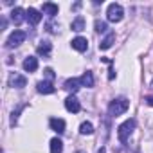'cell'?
<instances>
[{"instance_id": "cell-1", "label": "cell", "mask_w": 153, "mask_h": 153, "mask_svg": "<svg viewBox=\"0 0 153 153\" xmlns=\"http://www.w3.org/2000/svg\"><path fill=\"white\" fill-rule=\"evenodd\" d=\"M128 108H130V101H128L126 97H117V99H114V101L110 103L108 112H110V115H112V117H117V115L124 114Z\"/></svg>"}, {"instance_id": "cell-2", "label": "cell", "mask_w": 153, "mask_h": 153, "mask_svg": "<svg viewBox=\"0 0 153 153\" xmlns=\"http://www.w3.org/2000/svg\"><path fill=\"white\" fill-rule=\"evenodd\" d=\"M133 128H135V121H133V119L124 121V123L117 128V135H119V140H121L123 144H126V142H128V137L131 135Z\"/></svg>"}, {"instance_id": "cell-3", "label": "cell", "mask_w": 153, "mask_h": 153, "mask_svg": "<svg viewBox=\"0 0 153 153\" xmlns=\"http://www.w3.org/2000/svg\"><path fill=\"white\" fill-rule=\"evenodd\" d=\"M123 16H124V11H123V6L121 4H110L108 6V9H106V18L110 20V22H114V24H117V22H121L123 20Z\"/></svg>"}, {"instance_id": "cell-4", "label": "cell", "mask_w": 153, "mask_h": 153, "mask_svg": "<svg viewBox=\"0 0 153 153\" xmlns=\"http://www.w3.org/2000/svg\"><path fill=\"white\" fill-rule=\"evenodd\" d=\"M25 33L24 31H15V33H11V36L7 38V42H6V47H9V49H13V47H18L20 43H24V40H25Z\"/></svg>"}, {"instance_id": "cell-5", "label": "cell", "mask_w": 153, "mask_h": 153, "mask_svg": "<svg viewBox=\"0 0 153 153\" xmlns=\"http://www.w3.org/2000/svg\"><path fill=\"white\" fill-rule=\"evenodd\" d=\"M9 85L13 87V88H24L25 85H27V78L25 76H22V74H11V78H9Z\"/></svg>"}, {"instance_id": "cell-6", "label": "cell", "mask_w": 153, "mask_h": 153, "mask_svg": "<svg viewBox=\"0 0 153 153\" xmlns=\"http://www.w3.org/2000/svg\"><path fill=\"white\" fill-rule=\"evenodd\" d=\"M65 108H67L68 112H72V114H78V112L81 110V105H79L78 97H74V96H68V97L65 99Z\"/></svg>"}, {"instance_id": "cell-7", "label": "cell", "mask_w": 153, "mask_h": 153, "mask_svg": "<svg viewBox=\"0 0 153 153\" xmlns=\"http://www.w3.org/2000/svg\"><path fill=\"white\" fill-rule=\"evenodd\" d=\"M25 20H27L31 25H38V24L42 22V15H40V11H36V9H33V7H29V9H27V13H25Z\"/></svg>"}, {"instance_id": "cell-8", "label": "cell", "mask_w": 153, "mask_h": 153, "mask_svg": "<svg viewBox=\"0 0 153 153\" xmlns=\"http://www.w3.org/2000/svg\"><path fill=\"white\" fill-rule=\"evenodd\" d=\"M72 49L79 51V52H85V51L88 49V40H87V38H83V36L74 38V40H72Z\"/></svg>"}, {"instance_id": "cell-9", "label": "cell", "mask_w": 153, "mask_h": 153, "mask_svg": "<svg viewBox=\"0 0 153 153\" xmlns=\"http://www.w3.org/2000/svg\"><path fill=\"white\" fill-rule=\"evenodd\" d=\"M25 13H27V11H24L22 7H15V9L11 11V20H13V24H15V25H20V24L25 20Z\"/></svg>"}, {"instance_id": "cell-10", "label": "cell", "mask_w": 153, "mask_h": 153, "mask_svg": "<svg viewBox=\"0 0 153 153\" xmlns=\"http://www.w3.org/2000/svg\"><path fill=\"white\" fill-rule=\"evenodd\" d=\"M36 68H38V58L29 56V58L24 59V70H25V72H34Z\"/></svg>"}, {"instance_id": "cell-11", "label": "cell", "mask_w": 153, "mask_h": 153, "mask_svg": "<svg viewBox=\"0 0 153 153\" xmlns=\"http://www.w3.org/2000/svg\"><path fill=\"white\" fill-rule=\"evenodd\" d=\"M36 88H38L40 94H54L56 92V88H54V85L51 81H40L36 85Z\"/></svg>"}, {"instance_id": "cell-12", "label": "cell", "mask_w": 153, "mask_h": 153, "mask_svg": "<svg viewBox=\"0 0 153 153\" xmlns=\"http://www.w3.org/2000/svg\"><path fill=\"white\" fill-rule=\"evenodd\" d=\"M79 87H83L79 79H67V81H65V85H63V88H65L67 92H78V90H79Z\"/></svg>"}, {"instance_id": "cell-13", "label": "cell", "mask_w": 153, "mask_h": 153, "mask_svg": "<svg viewBox=\"0 0 153 153\" xmlns=\"http://www.w3.org/2000/svg\"><path fill=\"white\" fill-rule=\"evenodd\" d=\"M49 124H51V128H52L56 133H63V131H65V121H63V119L52 117V119L49 121Z\"/></svg>"}, {"instance_id": "cell-14", "label": "cell", "mask_w": 153, "mask_h": 153, "mask_svg": "<svg viewBox=\"0 0 153 153\" xmlns=\"http://www.w3.org/2000/svg\"><path fill=\"white\" fill-rule=\"evenodd\" d=\"M114 42H115V33H108V34H106V38H105V40H101L99 49H101V51H106V49H110V47L114 45Z\"/></svg>"}, {"instance_id": "cell-15", "label": "cell", "mask_w": 153, "mask_h": 153, "mask_svg": "<svg viewBox=\"0 0 153 153\" xmlns=\"http://www.w3.org/2000/svg\"><path fill=\"white\" fill-rule=\"evenodd\" d=\"M79 81H81V85L83 87H88V88H92L94 87V76H92V72H85L83 76H81V78H79Z\"/></svg>"}, {"instance_id": "cell-16", "label": "cell", "mask_w": 153, "mask_h": 153, "mask_svg": "<svg viewBox=\"0 0 153 153\" xmlns=\"http://www.w3.org/2000/svg\"><path fill=\"white\" fill-rule=\"evenodd\" d=\"M42 9H43V13H45V15H49V16H54V15H58V6H56V4L45 2V4L42 6Z\"/></svg>"}, {"instance_id": "cell-17", "label": "cell", "mask_w": 153, "mask_h": 153, "mask_svg": "<svg viewBox=\"0 0 153 153\" xmlns=\"http://www.w3.org/2000/svg\"><path fill=\"white\" fill-rule=\"evenodd\" d=\"M72 31H76V33H79V31H83L85 29V18L83 16H78V18H76L74 22H72Z\"/></svg>"}, {"instance_id": "cell-18", "label": "cell", "mask_w": 153, "mask_h": 153, "mask_svg": "<svg viewBox=\"0 0 153 153\" xmlns=\"http://www.w3.org/2000/svg\"><path fill=\"white\" fill-rule=\"evenodd\" d=\"M51 49H52V47H51V43H49V42H42V43L38 45V49H36V51H38V54H40V56H49V54H51Z\"/></svg>"}, {"instance_id": "cell-19", "label": "cell", "mask_w": 153, "mask_h": 153, "mask_svg": "<svg viewBox=\"0 0 153 153\" xmlns=\"http://www.w3.org/2000/svg\"><path fill=\"white\" fill-rule=\"evenodd\" d=\"M63 151V142L59 139H52L51 140V153H61Z\"/></svg>"}, {"instance_id": "cell-20", "label": "cell", "mask_w": 153, "mask_h": 153, "mask_svg": "<svg viewBox=\"0 0 153 153\" xmlns=\"http://www.w3.org/2000/svg\"><path fill=\"white\" fill-rule=\"evenodd\" d=\"M79 133H81V135H92V133H94V126H92V123H81V126H79Z\"/></svg>"}, {"instance_id": "cell-21", "label": "cell", "mask_w": 153, "mask_h": 153, "mask_svg": "<svg viewBox=\"0 0 153 153\" xmlns=\"http://www.w3.org/2000/svg\"><path fill=\"white\" fill-rule=\"evenodd\" d=\"M96 33H106L108 31V25H106V22H103V20H96Z\"/></svg>"}, {"instance_id": "cell-22", "label": "cell", "mask_w": 153, "mask_h": 153, "mask_svg": "<svg viewBox=\"0 0 153 153\" xmlns=\"http://www.w3.org/2000/svg\"><path fill=\"white\" fill-rule=\"evenodd\" d=\"M43 72H45V76H47L49 79H52V78H54V70H52V68H45Z\"/></svg>"}, {"instance_id": "cell-23", "label": "cell", "mask_w": 153, "mask_h": 153, "mask_svg": "<svg viewBox=\"0 0 153 153\" xmlns=\"http://www.w3.org/2000/svg\"><path fill=\"white\" fill-rule=\"evenodd\" d=\"M144 101H146V103H148L149 106H153V96H148V97H146Z\"/></svg>"}, {"instance_id": "cell-24", "label": "cell", "mask_w": 153, "mask_h": 153, "mask_svg": "<svg viewBox=\"0 0 153 153\" xmlns=\"http://www.w3.org/2000/svg\"><path fill=\"white\" fill-rule=\"evenodd\" d=\"M97 153H106V149H105V148H99V151H97Z\"/></svg>"}, {"instance_id": "cell-25", "label": "cell", "mask_w": 153, "mask_h": 153, "mask_svg": "<svg viewBox=\"0 0 153 153\" xmlns=\"http://www.w3.org/2000/svg\"><path fill=\"white\" fill-rule=\"evenodd\" d=\"M151 87H153V81H151Z\"/></svg>"}]
</instances>
